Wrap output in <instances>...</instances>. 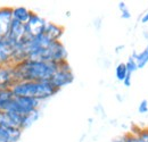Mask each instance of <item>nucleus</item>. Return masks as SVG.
<instances>
[{
    "label": "nucleus",
    "instance_id": "obj_9",
    "mask_svg": "<svg viewBox=\"0 0 148 142\" xmlns=\"http://www.w3.org/2000/svg\"><path fill=\"white\" fill-rule=\"evenodd\" d=\"M12 22H13V8L0 7V38H5L7 36Z\"/></svg>",
    "mask_w": 148,
    "mask_h": 142
},
{
    "label": "nucleus",
    "instance_id": "obj_20",
    "mask_svg": "<svg viewBox=\"0 0 148 142\" xmlns=\"http://www.w3.org/2000/svg\"><path fill=\"white\" fill-rule=\"evenodd\" d=\"M138 111L140 114H146V113H148V101L146 99H144V100L140 101V104L138 106Z\"/></svg>",
    "mask_w": 148,
    "mask_h": 142
},
{
    "label": "nucleus",
    "instance_id": "obj_8",
    "mask_svg": "<svg viewBox=\"0 0 148 142\" xmlns=\"http://www.w3.org/2000/svg\"><path fill=\"white\" fill-rule=\"evenodd\" d=\"M6 38L12 41L13 43H18L22 40H24L26 38V31H25V24L17 22L15 19H13L12 24H10V27H9V31L7 33Z\"/></svg>",
    "mask_w": 148,
    "mask_h": 142
},
{
    "label": "nucleus",
    "instance_id": "obj_6",
    "mask_svg": "<svg viewBox=\"0 0 148 142\" xmlns=\"http://www.w3.org/2000/svg\"><path fill=\"white\" fill-rule=\"evenodd\" d=\"M15 43L9 41L6 36L0 38V66L14 65Z\"/></svg>",
    "mask_w": 148,
    "mask_h": 142
},
{
    "label": "nucleus",
    "instance_id": "obj_13",
    "mask_svg": "<svg viewBox=\"0 0 148 142\" xmlns=\"http://www.w3.org/2000/svg\"><path fill=\"white\" fill-rule=\"evenodd\" d=\"M32 14H33V12H31L30 9H27L26 7H23V6L13 8V19L21 22L23 24H26L29 22Z\"/></svg>",
    "mask_w": 148,
    "mask_h": 142
},
{
    "label": "nucleus",
    "instance_id": "obj_4",
    "mask_svg": "<svg viewBox=\"0 0 148 142\" xmlns=\"http://www.w3.org/2000/svg\"><path fill=\"white\" fill-rule=\"evenodd\" d=\"M74 81V74L72 72V68L69 64V61H64L62 64H59V68L55 73V75L53 76V79L50 80V82L53 83V85L60 90L62 88L70 85Z\"/></svg>",
    "mask_w": 148,
    "mask_h": 142
},
{
    "label": "nucleus",
    "instance_id": "obj_19",
    "mask_svg": "<svg viewBox=\"0 0 148 142\" xmlns=\"http://www.w3.org/2000/svg\"><path fill=\"white\" fill-rule=\"evenodd\" d=\"M117 6H119V9H120V12H121V17L124 18V19H129V18L131 17V13H130L127 3L123 2V1H120Z\"/></svg>",
    "mask_w": 148,
    "mask_h": 142
},
{
    "label": "nucleus",
    "instance_id": "obj_18",
    "mask_svg": "<svg viewBox=\"0 0 148 142\" xmlns=\"http://www.w3.org/2000/svg\"><path fill=\"white\" fill-rule=\"evenodd\" d=\"M125 65H127V68H128V74H130V75H132L134 72L139 70V68H138V64H137L136 59H134L132 56L128 58Z\"/></svg>",
    "mask_w": 148,
    "mask_h": 142
},
{
    "label": "nucleus",
    "instance_id": "obj_1",
    "mask_svg": "<svg viewBox=\"0 0 148 142\" xmlns=\"http://www.w3.org/2000/svg\"><path fill=\"white\" fill-rule=\"evenodd\" d=\"M15 79L17 81L48 82L59 68V64L43 60L25 59L13 65Z\"/></svg>",
    "mask_w": 148,
    "mask_h": 142
},
{
    "label": "nucleus",
    "instance_id": "obj_12",
    "mask_svg": "<svg viewBox=\"0 0 148 142\" xmlns=\"http://www.w3.org/2000/svg\"><path fill=\"white\" fill-rule=\"evenodd\" d=\"M64 31H65V29L62 25L53 23V22H47V25L45 29V34L51 41H60L62 36L64 34Z\"/></svg>",
    "mask_w": 148,
    "mask_h": 142
},
{
    "label": "nucleus",
    "instance_id": "obj_7",
    "mask_svg": "<svg viewBox=\"0 0 148 142\" xmlns=\"http://www.w3.org/2000/svg\"><path fill=\"white\" fill-rule=\"evenodd\" d=\"M15 82H16V79H15L13 65L0 66V91L12 89Z\"/></svg>",
    "mask_w": 148,
    "mask_h": 142
},
{
    "label": "nucleus",
    "instance_id": "obj_16",
    "mask_svg": "<svg viewBox=\"0 0 148 142\" xmlns=\"http://www.w3.org/2000/svg\"><path fill=\"white\" fill-rule=\"evenodd\" d=\"M13 98H14V93L12 89L0 91V110H5Z\"/></svg>",
    "mask_w": 148,
    "mask_h": 142
},
{
    "label": "nucleus",
    "instance_id": "obj_17",
    "mask_svg": "<svg viewBox=\"0 0 148 142\" xmlns=\"http://www.w3.org/2000/svg\"><path fill=\"white\" fill-rule=\"evenodd\" d=\"M128 76V68L125 63H120L117 64V66L115 67V77L117 81L123 82Z\"/></svg>",
    "mask_w": 148,
    "mask_h": 142
},
{
    "label": "nucleus",
    "instance_id": "obj_3",
    "mask_svg": "<svg viewBox=\"0 0 148 142\" xmlns=\"http://www.w3.org/2000/svg\"><path fill=\"white\" fill-rule=\"evenodd\" d=\"M41 101L37 99H32L29 97H21V96H14V98L10 100L8 106L6 107V111H10L14 114H17L21 116H25L34 110L40 108Z\"/></svg>",
    "mask_w": 148,
    "mask_h": 142
},
{
    "label": "nucleus",
    "instance_id": "obj_14",
    "mask_svg": "<svg viewBox=\"0 0 148 142\" xmlns=\"http://www.w3.org/2000/svg\"><path fill=\"white\" fill-rule=\"evenodd\" d=\"M39 117H40V110L39 109L32 111V113H30V114H27V115H25V116H23L22 117L21 128L23 131L26 130V128H29L30 126H32V125L37 122L38 119H39Z\"/></svg>",
    "mask_w": 148,
    "mask_h": 142
},
{
    "label": "nucleus",
    "instance_id": "obj_15",
    "mask_svg": "<svg viewBox=\"0 0 148 142\" xmlns=\"http://www.w3.org/2000/svg\"><path fill=\"white\" fill-rule=\"evenodd\" d=\"M132 57L136 59V61L138 64V68L139 70L144 68L148 64V43L145 47V49H143L140 53H134L132 55Z\"/></svg>",
    "mask_w": 148,
    "mask_h": 142
},
{
    "label": "nucleus",
    "instance_id": "obj_5",
    "mask_svg": "<svg viewBox=\"0 0 148 142\" xmlns=\"http://www.w3.org/2000/svg\"><path fill=\"white\" fill-rule=\"evenodd\" d=\"M47 25V20L37 13H33L29 22L25 24V31L27 38H34L45 33V29Z\"/></svg>",
    "mask_w": 148,
    "mask_h": 142
},
{
    "label": "nucleus",
    "instance_id": "obj_11",
    "mask_svg": "<svg viewBox=\"0 0 148 142\" xmlns=\"http://www.w3.org/2000/svg\"><path fill=\"white\" fill-rule=\"evenodd\" d=\"M23 130L17 127L0 126V142H18Z\"/></svg>",
    "mask_w": 148,
    "mask_h": 142
},
{
    "label": "nucleus",
    "instance_id": "obj_10",
    "mask_svg": "<svg viewBox=\"0 0 148 142\" xmlns=\"http://www.w3.org/2000/svg\"><path fill=\"white\" fill-rule=\"evenodd\" d=\"M22 117L21 115L6 111V110H0V126L3 127H17L21 128L22 124ZM22 130V128H21Z\"/></svg>",
    "mask_w": 148,
    "mask_h": 142
},
{
    "label": "nucleus",
    "instance_id": "obj_2",
    "mask_svg": "<svg viewBox=\"0 0 148 142\" xmlns=\"http://www.w3.org/2000/svg\"><path fill=\"white\" fill-rule=\"evenodd\" d=\"M14 96L29 97L39 101L46 100L57 94L59 90L53 85L50 81L38 82V81H17L12 87Z\"/></svg>",
    "mask_w": 148,
    "mask_h": 142
},
{
    "label": "nucleus",
    "instance_id": "obj_21",
    "mask_svg": "<svg viewBox=\"0 0 148 142\" xmlns=\"http://www.w3.org/2000/svg\"><path fill=\"white\" fill-rule=\"evenodd\" d=\"M141 23H144V24L148 23V10L146 13H144V15H143V17H141Z\"/></svg>",
    "mask_w": 148,
    "mask_h": 142
}]
</instances>
